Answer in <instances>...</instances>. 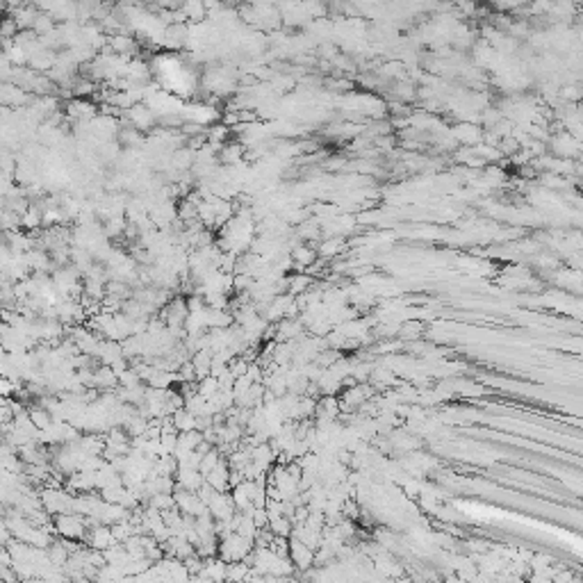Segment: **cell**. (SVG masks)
I'll list each match as a JSON object with an SVG mask.
<instances>
[{
  "label": "cell",
  "mask_w": 583,
  "mask_h": 583,
  "mask_svg": "<svg viewBox=\"0 0 583 583\" xmlns=\"http://www.w3.org/2000/svg\"><path fill=\"white\" fill-rule=\"evenodd\" d=\"M180 12L185 21H192V23H199V21H203L210 14L206 0H182Z\"/></svg>",
  "instance_id": "cell-2"
},
{
  "label": "cell",
  "mask_w": 583,
  "mask_h": 583,
  "mask_svg": "<svg viewBox=\"0 0 583 583\" xmlns=\"http://www.w3.org/2000/svg\"><path fill=\"white\" fill-rule=\"evenodd\" d=\"M294 258L301 260V262H310V260H312V251H308V249H296V251H294Z\"/></svg>",
  "instance_id": "cell-4"
},
{
  "label": "cell",
  "mask_w": 583,
  "mask_h": 583,
  "mask_svg": "<svg viewBox=\"0 0 583 583\" xmlns=\"http://www.w3.org/2000/svg\"><path fill=\"white\" fill-rule=\"evenodd\" d=\"M60 527H62L64 534L71 536V538H78V536L85 534L82 524H80L78 520H71V517H62V520H60Z\"/></svg>",
  "instance_id": "cell-3"
},
{
  "label": "cell",
  "mask_w": 583,
  "mask_h": 583,
  "mask_svg": "<svg viewBox=\"0 0 583 583\" xmlns=\"http://www.w3.org/2000/svg\"><path fill=\"white\" fill-rule=\"evenodd\" d=\"M128 121H130V126H135L137 130H151L157 123V116L148 105L137 103L128 109Z\"/></svg>",
  "instance_id": "cell-1"
}]
</instances>
